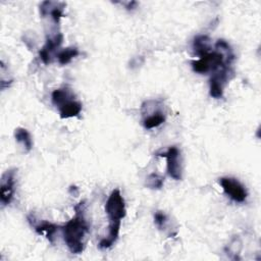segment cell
Segmentation results:
<instances>
[{"mask_svg": "<svg viewBox=\"0 0 261 261\" xmlns=\"http://www.w3.org/2000/svg\"><path fill=\"white\" fill-rule=\"evenodd\" d=\"M159 156L167 159V170L169 176L176 181H180L182 179L183 168L181 163V151L179 150V148L176 146H172L168 149L167 152Z\"/></svg>", "mask_w": 261, "mask_h": 261, "instance_id": "cell-3", "label": "cell"}, {"mask_svg": "<svg viewBox=\"0 0 261 261\" xmlns=\"http://www.w3.org/2000/svg\"><path fill=\"white\" fill-rule=\"evenodd\" d=\"M193 48L196 52V55L201 57L204 54H207L208 51H211V39L205 35H199L195 37L193 42Z\"/></svg>", "mask_w": 261, "mask_h": 261, "instance_id": "cell-12", "label": "cell"}, {"mask_svg": "<svg viewBox=\"0 0 261 261\" xmlns=\"http://www.w3.org/2000/svg\"><path fill=\"white\" fill-rule=\"evenodd\" d=\"M75 211V217L61 229L69 250L73 254H81L85 249V236L89 232V225L85 219V202H80Z\"/></svg>", "mask_w": 261, "mask_h": 261, "instance_id": "cell-1", "label": "cell"}, {"mask_svg": "<svg viewBox=\"0 0 261 261\" xmlns=\"http://www.w3.org/2000/svg\"><path fill=\"white\" fill-rule=\"evenodd\" d=\"M66 8L65 4L62 3H52V2H44L40 6L41 16L45 17L50 15L51 19L54 20L56 24H59L61 19L64 16V10Z\"/></svg>", "mask_w": 261, "mask_h": 261, "instance_id": "cell-7", "label": "cell"}, {"mask_svg": "<svg viewBox=\"0 0 261 261\" xmlns=\"http://www.w3.org/2000/svg\"><path fill=\"white\" fill-rule=\"evenodd\" d=\"M79 55H80V52L77 47H68L60 52V54L58 55V60L62 66H66V65L70 64Z\"/></svg>", "mask_w": 261, "mask_h": 261, "instance_id": "cell-15", "label": "cell"}, {"mask_svg": "<svg viewBox=\"0 0 261 261\" xmlns=\"http://www.w3.org/2000/svg\"><path fill=\"white\" fill-rule=\"evenodd\" d=\"M59 229H60L59 226L52 224V223H49V222H42V223L35 226V231L39 235H45V237L51 243H54L55 235L57 234Z\"/></svg>", "mask_w": 261, "mask_h": 261, "instance_id": "cell-11", "label": "cell"}, {"mask_svg": "<svg viewBox=\"0 0 261 261\" xmlns=\"http://www.w3.org/2000/svg\"><path fill=\"white\" fill-rule=\"evenodd\" d=\"M16 170H9L4 173L0 180V202L4 206L12 203L16 192Z\"/></svg>", "mask_w": 261, "mask_h": 261, "instance_id": "cell-4", "label": "cell"}, {"mask_svg": "<svg viewBox=\"0 0 261 261\" xmlns=\"http://www.w3.org/2000/svg\"><path fill=\"white\" fill-rule=\"evenodd\" d=\"M166 122V116L163 112H155L143 120V126L147 130L158 128Z\"/></svg>", "mask_w": 261, "mask_h": 261, "instance_id": "cell-13", "label": "cell"}, {"mask_svg": "<svg viewBox=\"0 0 261 261\" xmlns=\"http://www.w3.org/2000/svg\"><path fill=\"white\" fill-rule=\"evenodd\" d=\"M165 178L158 175V174H151L146 179V186L149 189L152 190H160L164 187Z\"/></svg>", "mask_w": 261, "mask_h": 261, "instance_id": "cell-16", "label": "cell"}, {"mask_svg": "<svg viewBox=\"0 0 261 261\" xmlns=\"http://www.w3.org/2000/svg\"><path fill=\"white\" fill-rule=\"evenodd\" d=\"M74 97H76V95L72 89H70L68 87H63V88L57 89L52 92L51 100H52V103H54L56 108L58 109L59 107L62 106L63 103H65L66 101H68Z\"/></svg>", "mask_w": 261, "mask_h": 261, "instance_id": "cell-10", "label": "cell"}, {"mask_svg": "<svg viewBox=\"0 0 261 261\" xmlns=\"http://www.w3.org/2000/svg\"><path fill=\"white\" fill-rule=\"evenodd\" d=\"M220 185L224 192L235 202L243 203L247 199V191L245 187L234 178H222L220 179Z\"/></svg>", "mask_w": 261, "mask_h": 261, "instance_id": "cell-5", "label": "cell"}, {"mask_svg": "<svg viewBox=\"0 0 261 261\" xmlns=\"http://www.w3.org/2000/svg\"><path fill=\"white\" fill-rule=\"evenodd\" d=\"M122 224H110L109 234L107 238H103L99 243V248L109 249L111 248L119 239Z\"/></svg>", "mask_w": 261, "mask_h": 261, "instance_id": "cell-9", "label": "cell"}, {"mask_svg": "<svg viewBox=\"0 0 261 261\" xmlns=\"http://www.w3.org/2000/svg\"><path fill=\"white\" fill-rule=\"evenodd\" d=\"M224 87L225 84L212 78L211 79V83H210V93L211 96L216 98V99H220L223 97L224 95Z\"/></svg>", "mask_w": 261, "mask_h": 261, "instance_id": "cell-17", "label": "cell"}, {"mask_svg": "<svg viewBox=\"0 0 261 261\" xmlns=\"http://www.w3.org/2000/svg\"><path fill=\"white\" fill-rule=\"evenodd\" d=\"M63 41H64V36L61 33L47 39L45 45L42 47V49L39 52L40 59L45 65H49L52 62V56H54L56 50L61 47V45L63 44Z\"/></svg>", "mask_w": 261, "mask_h": 261, "instance_id": "cell-6", "label": "cell"}, {"mask_svg": "<svg viewBox=\"0 0 261 261\" xmlns=\"http://www.w3.org/2000/svg\"><path fill=\"white\" fill-rule=\"evenodd\" d=\"M154 222L161 230L166 228L167 223H168V217L165 213L163 212H156L154 215Z\"/></svg>", "mask_w": 261, "mask_h": 261, "instance_id": "cell-18", "label": "cell"}, {"mask_svg": "<svg viewBox=\"0 0 261 261\" xmlns=\"http://www.w3.org/2000/svg\"><path fill=\"white\" fill-rule=\"evenodd\" d=\"M60 117L62 119H71L78 117L82 112V103L76 99V97L66 101L58 108Z\"/></svg>", "mask_w": 261, "mask_h": 261, "instance_id": "cell-8", "label": "cell"}, {"mask_svg": "<svg viewBox=\"0 0 261 261\" xmlns=\"http://www.w3.org/2000/svg\"><path fill=\"white\" fill-rule=\"evenodd\" d=\"M106 213L110 224H122V221L126 218V202L119 189L114 190L110 195L106 204Z\"/></svg>", "mask_w": 261, "mask_h": 261, "instance_id": "cell-2", "label": "cell"}, {"mask_svg": "<svg viewBox=\"0 0 261 261\" xmlns=\"http://www.w3.org/2000/svg\"><path fill=\"white\" fill-rule=\"evenodd\" d=\"M15 138L18 143L22 144V146L25 148L27 152L31 151L33 148V140L31 137V134L28 130L24 128H18L15 130Z\"/></svg>", "mask_w": 261, "mask_h": 261, "instance_id": "cell-14", "label": "cell"}]
</instances>
